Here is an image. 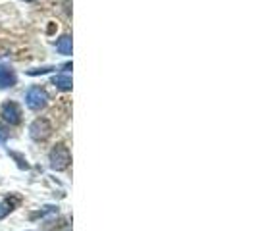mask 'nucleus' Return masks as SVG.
<instances>
[{
	"mask_svg": "<svg viewBox=\"0 0 256 231\" xmlns=\"http://www.w3.org/2000/svg\"><path fill=\"white\" fill-rule=\"evenodd\" d=\"M72 162V154H70V148L66 146L64 142H58L54 148L50 150V166L52 170L56 172H62L66 168L70 166Z\"/></svg>",
	"mask_w": 256,
	"mask_h": 231,
	"instance_id": "nucleus-1",
	"label": "nucleus"
},
{
	"mask_svg": "<svg viewBox=\"0 0 256 231\" xmlns=\"http://www.w3.org/2000/svg\"><path fill=\"white\" fill-rule=\"evenodd\" d=\"M48 102V94H46V90L40 89V87H31V89L27 90L26 94V104L29 110H40V108H44Z\"/></svg>",
	"mask_w": 256,
	"mask_h": 231,
	"instance_id": "nucleus-2",
	"label": "nucleus"
},
{
	"mask_svg": "<svg viewBox=\"0 0 256 231\" xmlns=\"http://www.w3.org/2000/svg\"><path fill=\"white\" fill-rule=\"evenodd\" d=\"M50 133H52V126L46 118H37V120L29 126V135H31V139H35V141H44V139H48Z\"/></svg>",
	"mask_w": 256,
	"mask_h": 231,
	"instance_id": "nucleus-3",
	"label": "nucleus"
},
{
	"mask_svg": "<svg viewBox=\"0 0 256 231\" xmlns=\"http://www.w3.org/2000/svg\"><path fill=\"white\" fill-rule=\"evenodd\" d=\"M0 112H2L4 120H6L10 126H18V124L22 122V108L14 102V100H6V102L2 104Z\"/></svg>",
	"mask_w": 256,
	"mask_h": 231,
	"instance_id": "nucleus-4",
	"label": "nucleus"
},
{
	"mask_svg": "<svg viewBox=\"0 0 256 231\" xmlns=\"http://www.w3.org/2000/svg\"><path fill=\"white\" fill-rule=\"evenodd\" d=\"M16 85V74L8 68H0V89H8Z\"/></svg>",
	"mask_w": 256,
	"mask_h": 231,
	"instance_id": "nucleus-5",
	"label": "nucleus"
},
{
	"mask_svg": "<svg viewBox=\"0 0 256 231\" xmlns=\"http://www.w3.org/2000/svg\"><path fill=\"white\" fill-rule=\"evenodd\" d=\"M56 48L60 54H64V56H70L72 54V37L70 35H64V37L58 38V42H56Z\"/></svg>",
	"mask_w": 256,
	"mask_h": 231,
	"instance_id": "nucleus-6",
	"label": "nucleus"
},
{
	"mask_svg": "<svg viewBox=\"0 0 256 231\" xmlns=\"http://www.w3.org/2000/svg\"><path fill=\"white\" fill-rule=\"evenodd\" d=\"M52 83H54L60 90H72V77L68 76V74L56 76L54 79H52Z\"/></svg>",
	"mask_w": 256,
	"mask_h": 231,
	"instance_id": "nucleus-7",
	"label": "nucleus"
},
{
	"mask_svg": "<svg viewBox=\"0 0 256 231\" xmlns=\"http://www.w3.org/2000/svg\"><path fill=\"white\" fill-rule=\"evenodd\" d=\"M16 204H18V198H14V200L6 198V200L0 204V220L4 218V216H8V214L14 210V206H16Z\"/></svg>",
	"mask_w": 256,
	"mask_h": 231,
	"instance_id": "nucleus-8",
	"label": "nucleus"
},
{
	"mask_svg": "<svg viewBox=\"0 0 256 231\" xmlns=\"http://www.w3.org/2000/svg\"><path fill=\"white\" fill-rule=\"evenodd\" d=\"M56 208L54 206H44V210H40V212H37V214H33V218H38V216H46V214H52Z\"/></svg>",
	"mask_w": 256,
	"mask_h": 231,
	"instance_id": "nucleus-9",
	"label": "nucleus"
},
{
	"mask_svg": "<svg viewBox=\"0 0 256 231\" xmlns=\"http://www.w3.org/2000/svg\"><path fill=\"white\" fill-rule=\"evenodd\" d=\"M52 70H54V68H40V70H29L27 74H29V76H38V74H48Z\"/></svg>",
	"mask_w": 256,
	"mask_h": 231,
	"instance_id": "nucleus-10",
	"label": "nucleus"
},
{
	"mask_svg": "<svg viewBox=\"0 0 256 231\" xmlns=\"http://www.w3.org/2000/svg\"><path fill=\"white\" fill-rule=\"evenodd\" d=\"M8 135H10V133L6 131V128H4V126H0V142L6 141V139H8Z\"/></svg>",
	"mask_w": 256,
	"mask_h": 231,
	"instance_id": "nucleus-11",
	"label": "nucleus"
},
{
	"mask_svg": "<svg viewBox=\"0 0 256 231\" xmlns=\"http://www.w3.org/2000/svg\"><path fill=\"white\" fill-rule=\"evenodd\" d=\"M12 156H14V158H16V160H18V164H20V168H29V166H27V162H24V158H22L20 154L12 152Z\"/></svg>",
	"mask_w": 256,
	"mask_h": 231,
	"instance_id": "nucleus-12",
	"label": "nucleus"
}]
</instances>
